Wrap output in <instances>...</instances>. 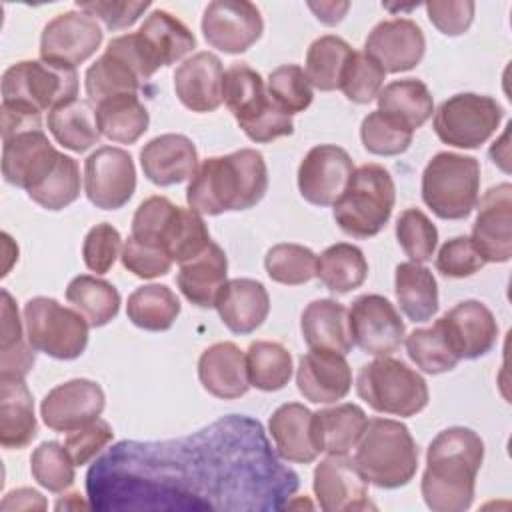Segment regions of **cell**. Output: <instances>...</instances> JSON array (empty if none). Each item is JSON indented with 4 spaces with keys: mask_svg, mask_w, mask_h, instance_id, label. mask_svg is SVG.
I'll return each instance as SVG.
<instances>
[{
    "mask_svg": "<svg viewBox=\"0 0 512 512\" xmlns=\"http://www.w3.org/2000/svg\"><path fill=\"white\" fill-rule=\"evenodd\" d=\"M298 484L242 414L174 440L118 442L86 474L96 510H280Z\"/></svg>",
    "mask_w": 512,
    "mask_h": 512,
    "instance_id": "obj_1",
    "label": "cell"
},
{
    "mask_svg": "<svg viewBox=\"0 0 512 512\" xmlns=\"http://www.w3.org/2000/svg\"><path fill=\"white\" fill-rule=\"evenodd\" d=\"M484 462L482 438L464 426L436 434L426 450L420 490L434 512H464L474 500L478 470Z\"/></svg>",
    "mask_w": 512,
    "mask_h": 512,
    "instance_id": "obj_2",
    "label": "cell"
},
{
    "mask_svg": "<svg viewBox=\"0 0 512 512\" xmlns=\"http://www.w3.org/2000/svg\"><path fill=\"white\" fill-rule=\"evenodd\" d=\"M268 190L264 156L254 148H240L226 156L206 158L186 188L188 208L218 216L256 206Z\"/></svg>",
    "mask_w": 512,
    "mask_h": 512,
    "instance_id": "obj_3",
    "label": "cell"
},
{
    "mask_svg": "<svg viewBox=\"0 0 512 512\" xmlns=\"http://www.w3.org/2000/svg\"><path fill=\"white\" fill-rule=\"evenodd\" d=\"M354 462L378 488L406 486L418 470V448L406 424L392 418H372L356 444Z\"/></svg>",
    "mask_w": 512,
    "mask_h": 512,
    "instance_id": "obj_4",
    "label": "cell"
},
{
    "mask_svg": "<svg viewBox=\"0 0 512 512\" xmlns=\"http://www.w3.org/2000/svg\"><path fill=\"white\" fill-rule=\"evenodd\" d=\"M222 100L242 132L256 144H266L294 132L292 116L272 102L262 76L244 62L224 70Z\"/></svg>",
    "mask_w": 512,
    "mask_h": 512,
    "instance_id": "obj_5",
    "label": "cell"
},
{
    "mask_svg": "<svg viewBox=\"0 0 512 512\" xmlns=\"http://www.w3.org/2000/svg\"><path fill=\"white\" fill-rule=\"evenodd\" d=\"M396 202V186L380 164L354 168L344 192L334 204L338 228L352 238H372L384 230Z\"/></svg>",
    "mask_w": 512,
    "mask_h": 512,
    "instance_id": "obj_6",
    "label": "cell"
},
{
    "mask_svg": "<svg viewBox=\"0 0 512 512\" xmlns=\"http://www.w3.org/2000/svg\"><path fill=\"white\" fill-rule=\"evenodd\" d=\"M480 198V162L474 156L438 152L422 172V200L442 220L470 216Z\"/></svg>",
    "mask_w": 512,
    "mask_h": 512,
    "instance_id": "obj_7",
    "label": "cell"
},
{
    "mask_svg": "<svg viewBox=\"0 0 512 512\" xmlns=\"http://www.w3.org/2000/svg\"><path fill=\"white\" fill-rule=\"evenodd\" d=\"M358 396L376 412L416 416L428 404V384L406 362L380 356L364 364L356 378Z\"/></svg>",
    "mask_w": 512,
    "mask_h": 512,
    "instance_id": "obj_8",
    "label": "cell"
},
{
    "mask_svg": "<svg viewBox=\"0 0 512 512\" xmlns=\"http://www.w3.org/2000/svg\"><path fill=\"white\" fill-rule=\"evenodd\" d=\"M78 96V74L74 66L50 60H20L2 74V102L22 104L38 112Z\"/></svg>",
    "mask_w": 512,
    "mask_h": 512,
    "instance_id": "obj_9",
    "label": "cell"
},
{
    "mask_svg": "<svg viewBox=\"0 0 512 512\" xmlns=\"http://www.w3.org/2000/svg\"><path fill=\"white\" fill-rule=\"evenodd\" d=\"M26 340L36 352L56 360H74L88 346V322L74 308L48 296H34L24 304Z\"/></svg>",
    "mask_w": 512,
    "mask_h": 512,
    "instance_id": "obj_10",
    "label": "cell"
},
{
    "mask_svg": "<svg viewBox=\"0 0 512 512\" xmlns=\"http://www.w3.org/2000/svg\"><path fill=\"white\" fill-rule=\"evenodd\" d=\"M502 106L484 94L460 92L434 110L432 128L436 136L454 148H478L500 126Z\"/></svg>",
    "mask_w": 512,
    "mask_h": 512,
    "instance_id": "obj_11",
    "label": "cell"
},
{
    "mask_svg": "<svg viewBox=\"0 0 512 512\" xmlns=\"http://www.w3.org/2000/svg\"><path fill=\"white\" fill-rule=\"evenodd\" d=\"M348 330L352 344L370 356H390L406 334V326L394 304L380 294L358 296L348 310Z\"/></svg>",
    "mask_w": 512,
    "mask_h": 512,
    "instance_id": "obj_12",
    "label": "cell"
},
{
    "mask_svg": "<svg viewBox=\"0 0 512 512\" xmlns=\"http://www.w3.org/2000/svg\"><path fill=\"white\" fill-rule=\"evenodd\" d=\"M136 190V168L130 152L116 146L94 150L84 162V192L100 210L122 208Z\"/></svg>",
    "mask_w": 512,
    "mask_h": 512,
    "instance_id": "obj_13",
    "label": "cell"
},
{
    "mask_svg": "<svg viewBox=\"0 0 512 512\" xmlns=\"http://www.w3.org/2000/svg\"><path fill=\"white\" fill-rule=\"evenodd\" d=\"M264 22L256 4L246 0H214L202 16L204 40L226 54H242L262 36Z\"/></svg>",
    "mask_w": 512,
    "mask_h": 512,
    "instance_id": "obj_14",
    "label": "cell"
},
{
    "mask_svg": "<svg viewBox=\"0 0 512 512\" xmlns=\"http://www.w3.org/2000/svg\"><path fill=\"white\" fill-rule=\"evenodd\" d=\"M104 32L98 22L82 10H68L54 16L40 36V58L78 66L102 44Z\"/></svg>",
    "mask_w": 512,
    "mask_h": 512,
    "instance_id": "obj_15",
    "label": "cell"
},
{
    "mask_svg": "<svg viewBox=\"0 0 512 512\" xmlns=\"http://www.w3.org/2000/svg\"><path fill=\"white\" fill-rule=\"evenodd\" d=\"M314 496L324 512L376 508L368 498V480L346 454H328L314 468Z\"/></svg>",
    "mask_w": 512,
    "mask_h": 512,
    "instance_id": "obj_16",
    "label": "cell"
},
{
    "mask_svg": "<svg viewBox=\"0 0 512 512\" xmlns=\"http://www.w3.org/2000/svg\"><path fill=\"white\" fill-rule=\"evenodd\" d=\"M352 172L354 162L344 148L336 144L314 146L298 166L300 196L314 206H334Z\"/></svg>",
    "mask_w": 512,
    "mask_h": 512,
    "instance_id": "obj_17",
    "label": "cell"
},
{
    "mask_svg": "<svg viewBox=\"0 0 512 512\" xmlns=\"http://www.w3.org/2000/svg\"><path fill=\"white\" fill-rule=\"evenodd\" d=\"M62 152L42 130H28L2 140V176L26 192L40 186L56 168Z\"/></svg>",
    "mask_w": 512,
    "mask_h": 512,
    "instance_id": "obj_18",
    "label": "cell"
},
{
    "mask_svg": "<svg viewBox=\"0 0 512 512\" xmlns=\"http://www.w3.org/2000/svg\"><path fill=\"white\" fill-rule=\"evenodd\" d=\"M106 398L98 382L74 378L54 386L40 404V416L50 430L72 432L100 418Z\"/></svg>",
    "mask_w": 512,
    "mask_h": 512,
    "instance_id": "obj_19",
    "label": "cell"
},
{
    "mask_svg": "<svg viewBox=\"0 0 512 512\" xmlns=\"http://www.w3.org/2000/svg\"><path fill=\"white\" fill-rule=\"evenodd\" d=\"M478 200L470 240L484 262H508L512 258V184H496Z\"/></svg>",
    "mask_w": 512,
    "mask_h": 512,
    "instance_id": "obj_20",
    "label": "cell"
},
{
    "mask_svg": "<svg viewBox=\"0 0 512 512\" xmlns=\"http://www.w3.org/2000/svg\"><path fill=\"white\" fill-rule=\"evenodd\" d=\"M426 50L422 28L410 18H390L378 22L366 42L364 52L370 54L384 72H406L420 64Z\"/></svg>",
    "mask_w": 512,
    "mask_h": 512,
    "instance_id": "obj_21",
    "label": "cell"
},
{
    "mask_svg": "<svg viewBox=\"0 0 512 512\" xmlns=\"http://www.w3.org/2000/svg\"><path fill=\"white\" fill-rule=\"evenodd\" d=\"M440 322L454 354L460 360H476L496 346V318L480 300L458 302L440 318Z\"/></svg>",
    "mask_w": 512,
    "mask_h": 512,
    "instance_id": "obj_22",
    "label": "cell"
},
{
    "mask_svg": "<svg viewBox=\"0 0 512 512\" xmlns=\"http://www.w3.org/2000/svg\"><path fill=\"white\" fill-rule=\"evenodd\" d=\"M296 384L308 402L334 404L348 396L352 368L340 352L310 350L298 360Z\"/></svg>",
    "mask_w": 512,
    "mask_h": 512,
    "instance_id": "obj_23",
    "label": "cell"
},
{
    "mask_svg": "<svg viewBox=\"0 0 512 512\" xmlns=\"http://www.w3.org/2000/svg\"><path fill=\"white\" fill-rule=\"evenodd\" d=\"M224 66L214 52H196L174 70V92L192 112H214L222 100Z\"/></svg>",
    "mask_w": 512,
    "mask_h": 512,
    "instance_id": "obj_24",
    "label": "cell"
},
{
    "mask_svg": "<svg viewBox=\"0 0 512 512\" xmlns=\"http://www.w3.org/2000/svg\"><path fill=\"white\" fill-rule=\"evenodd\" d=\"M140 166L152 184L174 186L196 174L198 150L184 134H160L142 146Z\"/></svg>",
    "mask_w": 512,
    "mask_h": 512,
    "instance_id": "obj_25",
    "label": "cell"
},
{
    "mask_svg": "<svg viewBox=\"0 0 512 512\" xmlns=\"http://www.w3.org/2000/svg\"><path fill=\"white\" fill-rule=\"evenodd\" d=\"M214 308L230 332L250 334L264 324L270 312V296L258 280L232 278L222 286Z\"/></svg>",
    "mask_w": 512,
    "mask_h": 512,
    "instance_id": "obj_26",
    "label": "cell"
},
{
    "mask_svg": "<svg viewBox=\"0 0 512 512\" xmlns=\"http://www.w3.org/2000/svg\"><path fill=\"white\" fill-rule=\"evenodd\" d=\"M198 378L204 390L216 398H240L250 388L246 354L234 342H216L202 352Z\"/></svg>",
    "mask_w": 512,
    "mask_h": 512,
    "instance_id": "obj_27",
    "label": "cell"
},
{
    "mask_svg": "<svg viewBox=\"0 0 512 512\" xmlns=\"http://www.w3.org/2000/svg\"><path fill=\"white\" fill-rule=\"evenodd\" d=\"M312 414L300 402H288L278 406L270 420L268 432L274 440L276 454L286 462L310 464L318 458V450L312 436Z\"/></svg>",
    "mask_w": 512,
    "mask_h": 512,
    "instance_id": "obj_28",
    "label": "cell"
},
{
    "mask_svg": "<svg viewBox=\"0 0 512 512\" xmlns=\"http://www.w3.org/2000/svg\"><path fill=\"white\" fill-rule=\"evenodd\" d=\"M36 432L34 400L24 378L0 376V444L20 450L36 438Z\"/></svg>",
    "mask_w": 512,
    "mask_h": 512,
    "instance_id": "obj_29",
    "label": "cell"
},
{
    "mask_svg": "<svg viewBox=\"0 0 512 512\" xmlns=\"http://www.w3.org/2000/svg\"><path fill=\"white\" fill-rule=\"evenodd\" d=\"M228 258L224 250L210 242L196 258L180 264L176 282L184 298L198 308H214L216 298L226 284Z\"/></svg>",
    "mask_w": 512,
    "mask_h": 512,
    "instance_id": "obj_30",
    "label": "cell"
},
{
    "mask_svg": "<svg viewBox=\"0 0 512 512\" xmlns=\"http://www.w3.org/2000/svg\"><path fill=\"white\" fill-rule=\"evenodd\" d=\"M300 330L310 350H332L344 356L352 350L348 310L332 298L312 300L302 312Z\"/></svg>",
    "mask_w": 512,
    "mask_h": 512,
    "instance_id": "obj_31",
    "label": "cell"
},
{
    "mask_svg": "<svg viewBox=\"0 0 512 512\" xmlns=\"http://www.w3.org/2000/svg\"><path fill=\"white\" fill-rule=\"evenodd\" d=\"M368 418L358 404H336L312 414V436L318 452L348 454L366 430Z\"/></svg>",
    "mask_w": 512,
    "mask_h": 512,
    "instance_id": "obj_32",
    "label": "cell"
},
{
    "mask_svg": "<svg viewBox=\"0 0 512 512\" xmlns=\"http://www.w3.org/2000/svg\"><path fill=\"white\" fill-rule=\"evenodd\" d=\"M138 36L158 68L182 60L196 48L190 28L166 10H152L138 28Z\"/></svg>",
    "mask_w": 512,
    "mask_h": 512,
    "instance_id": "obj_33",
    "label": "cell"
},
{
    "mask_svg": "<svg viewBox=\"0 0 512 512\" xmlns=\"http://www.w3.org/2000/svg\"><path fill=\"white\" fill-rule=\"evenodd\" d=\"M378 110L414 132L434 114V98L418 78H404L386 84L378 94Z\"/></svg>",
    "mask_w": 512,
    "mask_h": 512,
    "instance_id": "obj_34",
    "label": "cell"
},
{
    "mask_svg": "<svg viewBox=\"0 0 512 512\" xmlns=\"http://www.w3.org/2000/svg\"><path fill=\"white\" fill-rule=\"evenodd\" d=\"M46 124L54 140L72 152H86L102 136L96 122V106L82 98H72L52 108Z\"/></svg>",
    "mask_w": 512,
    "mask_h": 512,
    "instance_id": "obj_35",
    "label": "cell"
},
{
    "mask_svg": "<svg viewBox=\"0 0 512 512\" xmlns=\"http://www.w3.org/2000/svg\"><path fill=\"white\" fill-rule=\"evenodd\" d=\"M394 292L400 310L412 322H426L438 312L436 278L418 262H402L396 266Z\"/></svg>",
    "mask_w": 512,
    "mask_h": 512,
    "instance_id": "obj_36",
    "label": "cell"
},
{
    "mask_svg": "<svg viewBox=\"0 0 512 512\" xmlns=\"http://www.w3.org/2000/svg\"><path fill=\"white\" fill-rule=\"evenodd\" d=\"M96 122L108 140L134 144L148 130L150 116L136 94H120L96 104Z\"/></svg>",
    "mask_w": 512,
    "mask_h": 512,
    "instance_id": "obj_37",
    "label": "cell"
},
{
    "mask_svg": "<svg viewBox=\"0 0 512 512\" xmlns=\"http://www.w3.org/2000/svg\"><path fill=\"white\" fill-rule=\"evenodd\" d=\"M316 276L330 292L348 294L364 284L368 276V262L358 246L338 242L318 256Z\"/></svg>",
    "mask_w": 512,
    "mask_h": 512,
    "instance_id": "obj_38",
    "label": "cell"
},
{
    "mask_svg": "<svg viewBox=\"0 0 512 512\" xmlns=\"http://www.w3.org/2000/svg\"><path fill=\"white\" fill-rule=\"evenodd\" d=\"M66 300L84 316L90 328L106 326L120 310V292L108 280L90 274H80L70 280Z\"/></svg>",
    "mask_w": 512,
    "mask_h": 512,
    "instance_id": "obj_39",
    "label": "cell"
},
{
    "mask_svg": "<svg viewBox=\"0 0 512 512\" xmlns=\"http://www.w3.org/2000/svg\"><path fill=\"white\" fill-rule=\"evenodd\" d=\"M140 84L142 80L138 72L108 46L104 54L94 64H90L84 76L86 96L94 106L112 96L136 94Z\"/></svg>",
    "mask_w": 512,
    "mask_h": 512,
    "instance_id": "obj_40",
    "label": "cell"
},
{
    "mask_svg": "<svg viewBox=\"0 0 512 512\" xmlns=\"http://www.w3.org/2000/svg\"><path fill=\"white\" fill-rule=\"evenodd\" d=\"M128 320L148 332L172 328L180 314V300L166 284H146L128 296Z\"/></svg>",
    "mask_w": 512,
    "mask_h": 512,
    "instance_id": "obj_41",
    "label": "cell"
},
{
    "mask_svg": "<svg viewBox=\"0 0 512 512\" xmlns=\"http://www.w3.org/2000/svg\"><path fill=\"white\" fill-rule=\"evenodd\" d=\"M22 320L8 290H2V338H0V376L24 378L36 362V350L24 340Z\"/></svg>",
    "mask_w": 512,
    "mask_h": 512,
    "instance_id": "obj_42",
    "label": "cell"
},
{
    "mask_svg": "<svg viewBox=\"0 0 512 512\" xmlns=\"http://www.w3.org/2000/svg\"><path fill=\"white\" fill-rule=\"evenodd\" d=\"M352 54V46L334 34L316 38L306 52V76L310 84L322 92L340 88L342 72Z\"/></svg>",
    "mask_w": 512,
    "mask_h": 512,
    "instance_id": "obj_43",
    "label": "cell"
},
{
    "mask_svg": "<svg viewBox=\"0 0 512 512\" xmlns=\"http://www.w3.org/2000/svg\"><path fill=\"white\" fill-rule=\"evenodd\" d=\"M250 386L262 392L282 390L292 378V354L280 344L270 340H256L246 352Z\"/></svg>",
    "mask_w": 512,
    "mask_h": 512,
    "instance_id": "obj_44",
    "label": "cell"
},
{
    "mask_svg": "<svg viewBox=\"0 0 512 512\" xmlns=\"http://www.w3.org/2000/svg\"><path fill=\"white\" fill-rule=\"evenodd\" d=\"M180 214L182 206H176L166 196H150L136 208L130 236L166 250L180 222Z\"/></svg>",
    "mask_w": 512,
    "mask_h": 512,
    "instance_id": "obj_45",
    "label": "cell"
},
{
    "mask_svg": "<svg viewBox=\"0 0 512 512\" xmlns=\"http://www.w3.org/2000/svg\"><path fill=\"white\" fill-rule=\"evenodd\" d=\"M410 360L426 374H442L456 368L460 358L454 354L440 318L428 328L412 330L406 340Z\"/></svg>",
    "mask_w": 512,
    "mask_h": 512,
    "instance_id": "obj_46",
    "label": "cell"
},
{
    "mask_svg": "<svg viewBox=\"0 0 512 512\" xmlns=\"http://www.w3.org/2000/svg\"><path fill=\"white\" fill-rule=\"evenodd\" d=\"M318 256L302 244L282 242L266 252L264 268L268 276L286 286H298L316 276Z\"/></svg>",
    "mask_w": 512,
    "mask_h": 512,
    "instance_id": "obj_47",
    "label": "cell"
},
{
    "mask_svg": "<svg viewBox=\"0 0 512 512\" xmlns=\"http://www.w3.org/2000/svg\"><path fill=\"white\" fill-rule=\"evenodd\" d=\"M266 92L286 114L304 112L314 98L312 84L298 64H282L268 74Z\"/></svg>",
    "mask_w": 512,
    "mask_h": 512,
    "instance_id": "obj_48",
    "label": "cell"
},
{
    "mask_svg": "<svg viewBox=\"0 0 512 512\" xmlns=\"http://www.w3.org/2000/svg\"><path fill=\"white\" fill-rule=\"evenodd\" d=\"M80 168L78 162L66 154L60 156L56 168L48 174V178L28 192L30 200L46 210H62L70 206L80 196Z\"/></svg>",
    "mask_w": 512,
    "mask_h": 512,
    "instance_id": "obj_49",
    "label": "cell"
},
{
    "mask_svg": "<svg viewBox=\"0 0 512 512\" xmlns=\"http://www.w3.org/2000/svg\"><path fill=\"white\" fill-rule=\"evenodd\" d=\"M384 68L364 50H352L342 72L340 90L354 104H368L384 88Z\"/></svg>",
    "mask_w": 512,
    "mask_h": 512,
    "instance_id": "obj_50",
    "label": "cell"
},
{
    "mask_svg": "<svg viewBox=\"0 0 512 512\" xmlns=\"http://www.w3.org/2000/svg\"><path fill=\"white\" fill-rule=\"evenodd\" d=\"M74 462L60 442H42L30 456L32 478L48 492H64L74 484Z\"/></svg>",
    "mask_w": 512,
    "mask_h": 512,
    "instance_id": "obj_51",
    "label": "cell"
},
{
    "mask_svg": "<svg viewBox=\"0 0 512 512\" xmlns=\"http://www.w3.org/2000/svg\"><path fill=\"white\" fill-rule=\"evenodd\" d=\"M396 240L410 262H428L438 244V230L418 208H406L396 220Z\"/></svg>",
    "mask_w": 512,
    "mask_h": 512,
    "instance_id": "obj_52",
    "label": "cell"
},
{
    "mask_svg": "<svg viewBox=\"0 0 512 512\" xmlns=\"http://www.w3.org/2000/svg\"><path fill=\"white\" fill-rule=\"evenodd\" d=\"M414 132L406 130L380 110L364 116L360 124V138L364 148L376 156H396L410 148Z\"/></svg>",
    "mask_w": 512,
    "mask_h": 512,
    "instance_id": "obj_53",
    "label": "cell"
},
{
    "mask_svg": "<svg viewBox=\"0 0 512 512\" xmlns=\"http://www.w3.org/2000/svg\"><path fill=\"white\" fill-rule=\"evenodd\" d=\"M120 252H122L120 232L108 222H100L92 226L84 236L82 260L86 268L96 274H106L114 266Z\"/></svg>",
    "mask_w": 512,
    "mask_h": 512,
    "instance_id": "obj_54",
    "label": "cell"
},
{
    "mask_svg": "<svg viewBox=\"0 0 512 512\" xmlns=\"http://www.w3.org/2000/svg\"><path fill=\"white\" fill-rule=\"evenodd\" d=\"M434 264L442 276L466 278L476 274L486 262L472 244L470 236H454L442 244Z\"/></svg>",
    "mask_w": 512,
    "mask_h": 512,
    "instance_id": "obj_55",
    "label": "cell"
},
{
    "mask_svg": "<svg viewBox=\"0 0 512 512\" xmlns=\"http://www.w3.org/2000/svg\"><path fill=\"white\" fill-rule=\"evenodd\" d=\"M122 266L132 272L138 278H158L170 272L172 258L166 254V250L140 242L136 238H128L120 252Z\"/></svg>",
    "mask_w": 512,
    "mask_h": 512,
    "instance_id": "obj_56",
    "label": "cell"
},
{
    "mask_svg": "<svg viewBox=\"0 0 512 512\" xmlns=\"http://www.w3.org/2000/svg\"><path fill=\"white\" fill-rule=\"evenodd\" d=\"M112 438H114L112 426L106 420L96 418L90 424L68 432L64 440V448L68 450L76 466H84L92 458H96L112 442Z\"/></svg>",
    "mask_w": 512,
    "mask_h": 512,
    "instance_id": "obj_57",
    "label": "cell"
},
{
    "mask_svg": "<svg viewBox=\"0 0 512 512\" xmlns=\"http://www.w3.org/2000/svg\"><path fill=\"white\" fill-rule=\"evenodd\" d=\"M76 8L86 12L94 20H102V24L108 30H122L138 22V18L150 8V2L96 0V2H76Z\"/></svg>",
    "mask_w": 512,
    "mask_h": 512,
    "instance_id": "obj_58",
    "label": "cell"
},
{
    "mask_svg": "<svg viewBox=\"0 0 512 512\" xmlns=\"http://www.w3.org/2000/svg\"><path fill=\"white\" fill-rule=\"evenodd\" d=\"M474 2H426L428 20L446 36L464 34L474 20Z\"/></svg>",
    "mask_w": 512,
    "mask_h": 512,
    "instance_id": "obj_59",
    "label": "cell"
},
{
    "mask_svg": "<svg viewBox=\"0 0 512 512\" xmlns=\"http://www.w3.org/2000/svg\"><path fill=\"white\" fill-rule=\"evenodd\" d=\"M0 118H2V140L28 132V130H42V112L26 108L22 104L2 102L0 106Z\"/></svg>",
    "mask_w": 512,
    "mask_h": 512,
    "instance_id": "obj_60",
    "label": "cell"
},
{
    "mask_svg": "<svg viewBox=\"0 0 512 512\" xmlns=\"http://www.w3.org/2000/svg\"><path fill=\"white\" fill-rule=\"evenodd\" d=\"M2 508L4 510H44L46 508V500L42 498V494L38 490L32 488H18L12 490L4 496L2 500Z\"/></svg>",
    "mask_w": 512,
    "mask_h": 512,
    "instance_id": "obj_61",
    "label": "cell"
},
{
    "mask_svg": "<svg viewBox=\"0 0 512 512\" xmlns=\"http://www.w3.org/2000/svg\"><path fill=\"white\" fill-rule=\"evenodd\" d=\"M308 8L316 14V18L328 26H334L338 24L346 10L350 8L348 2H320V4H314V2H308Z\"/></svg>",
    "mask_w": 512,
    "mask_h": 512,
    "instance_id": "obj_62",
    "label": "cell"
}]
</instances>
